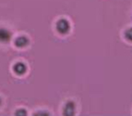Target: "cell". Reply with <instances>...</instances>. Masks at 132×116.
<instances>
[{
	"instance_id": "obj_2",
	"label": "cell",
	"mask_w": 132,
	"mask_h": 116,
	"mask_svg": "<svg viewBox=\"0 0 132 116\" xmlns=\"http://www.w3.org/2000/svg\"><path fill=\"white\" fill-rule=\"evenodd\" d=\"M76 105L73 101L69 100L65 104L64 109H63V113L65 116H73L75 114Z\"/></svg>"
},
{
	"instance_id": "obj_1",
	"label": "cell",
	"mask_w": 132,
	"mask_h": 116,
	"mask_svg": "<svg viewBox=\"0 0 132 116\" xmlns=\"http://www.w3.org/2000/svg\"><path fill=\"white\" fill-rule=\"evenodd\" d=\"M56 31L61 34H67L70 30V24L66 19H60L56 23Z\"/></svg>"
},
{
	"instance_id": "obj_8",
	"label": "cell",
	"mask_w": 132,
	"mask_h": 116,
	"mask_svg": "<svg viewBox=\"0 0 132 116\" xmlns=\"http://www.w3.org/2000/svg\"><path fill=\"white\" fill-rule=\"evenodd\" d=\"M1 103H2V100H1V98H0V105H1Z\"/></svg>"
},
{
	"instance_id": "obj_4",
	"label": "cell",
	"mask_w": 132,
	"mask_h": 116,
	"mask_svg": "<svg viewBox=\"0 0 132 116\" xmlns=\"http://www.w3.org/2000/svg\"><path fill=\"white\" fill-rule=\"evenodd\" d=\"M26 70H27L26 65H25L24 63H22V62L16 63V64L14 65V67H13V71H15L17 74H20V75L25 74V72H26Z\"/></svg>"
},
{
	"instance_id": "obj_6",
	"label": "cell",
	"mask_w": 132,
	"mask_h": 116,
	"mask_svg": "<svg viewBox=\"0 0 132 116\" xmlns=\"http://www.w3.org/2000/svg\"><path fill=\"white\" fill-rule=\"evenodd\" d=\"M125 37L127 38L128 41L132 42V28H130V29L127 30V31L125 32Z\"/></svg>"
},
{
	"instance_id": "obj_5",
	"label": "cell",
	"mask_w": 132,
	"mask_h": 116,
	"mask_svg": "<svg viewBox=\"0 0 132 116\" xmlns=\"http://www.w3.org/2000/svg\"><path fill=\"white\" fill-rule=\"evenodd\" d=\"M29 44V39L26 36H20L15 40V45L18 47H24Z\"/></svg>"
},
{
	"instance_id": "obj_3",
	"label": "cell",
	"mask_w": 132,
	"mask_h": 116,
	"mask_svg": "<svg viewBox=\"0 0 132 116\" xmlns=\"http://www.w3.org/2000/svg\"><path fill=\"white\" fill-rule=\"evenodd\" d=\"M11 39V34L9 30L5 28H0V42L7 43Z\"/></svg>"
},
{
	"instance_id": "obj_7",
	"label": "cell",
	"mask_w": 132,
	"mask_h": 116,
	"mask_svg": "<svg viewBox=\"0 0 132 116\" xmlns=\"http://www.w3.org/2000/svg\"><path fill=\"white\" fill-rule=\"evenodd\" d=\"M16 115H27V112L24 109H20L19 110L18 112H16Z\"/></svg>"
}]
</instances>
